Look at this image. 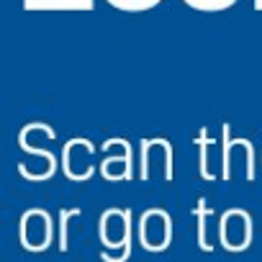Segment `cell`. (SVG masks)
I'll list each match as a JSON object with an SVG mask.
<instances>
[{
    "label": "cell",
    "mask_w": 262,
    "mask_h": 262,
    "mask_svg": "<svg viewBox=\"0 0 262 262\" xmlns=\"http://www.w3.org/2000/svg\"><path fill=\"white\" fill-rule=\"evenodd\" d=\"M155 160L162 162V175L170 183L175 178V162H172V142L165 137H152V139H142L139 142V180H149L152 178V165Z\"/></svg>",
    "instance_id": "3"
},
{
    "label": "cell",
    "mask_w": 262,
    "mask_h": 262,
    "mask_svg": "<svg viewBox=\"0 0 262 262\" xmlns=\"http://www.w3.org/2000/svg\"><path fill=\"white\" fill-rule=\"evenodd\" d=\"M29 11H93L95 0H26Z\"/></svg>",
    "instance_id": "4"
},
{
    "label": "cell",
    "mask_w": 262,
    "mask_h": 262,
    "mask_svg": "<svg viewBox=\"0 0 262 262\" xmlns=\"http://www.w3.org/2000/svg\"><path fill=\"white\" fill-rule=\"evenodd\" d=\"M239 3V0H208L206 6V13H221V11H229Z\"/></svg>",
    "instance_id": "7"
},
{
    "label": "cell",
    "mask_w": 262,
    "mask_h": 262,
    "mask_svg": "<svg viewBox=\"0 0 262 262\" xmlns=\"http://www.w3.org/2000/svg\"><path fill=\"white\" fill-rule=\"evenodd\" d=\"M259 167H262V162H259Z\"/></svg>",
    "instance_id": "9"
},
{
    "label": "cell",
    "mask_w": 262,
    "mask_h": 262,
    "mask_svg": "<svg viewBox=\"0 0 262 262\" xmlns=\"http://www.w3.org/2000/svg\"><path fill=\"white\" fill-rule=\"evenodd\" d=\"M100 152L108 157L98 165V172L108 183H126L134 178V147L123 137H111L100 144Z\"/></svg>",
    "instance_id": "1"
},
{
    "label": "cell",
    "mask_w": 262,
    "mask_h": 262,
    "mask_svg": "<svg viewBox=\"0 0 262 262\" xmlns=\"http://www.w3.org/2000/svg\"><path fill=\"white\" fill-rule=\"evenodd\" d=\"M105 3L121 13H147V11H155L157 6H162L165 0H105Z\"/></svg>",
    "instance_id": "6"
},
{
    "label": "cell",
    "mask_w": 262,
    "mask_h": 262,
    "mask_svg": "<svg viewBox=\"0 0 262 262\" xmlns=\"http://www.w3.org/2000/svg\"><path fill=\"white\" fill-rule=\"evenodd\" d=\"M252 8H254L257 13H262V0H252Z\"/></svg>",
    "instance_id": "8"
},
{
    "label": "cell",
    "mask_w": 262,
    "mask_h": 262,
    "mask_svg": "<svg viewBox=\"0 0 262 262\" xmlns=\"http://www.w3.org/2000/svg\"><path fill=\"white\" fill-rule=\"evenodd\" d=\"M216 144H219V142H213V139L208 137V131L201 128V134H198V152H201V155H198V162H201V165H198V172H201V178L208 180V183H213V180L219 178V175L211 170V167H213V165H211V149H213Z\"/></svg>",
    "instance_id": "5"
},
{
    "label": "cell",
    "mask_w": 262,
    "mask_h": 262,
    "mask_svg": "<svg viewBox=\"0 0 262 262\" xmlns=\"http://www.w3.org/2000/svg\"><path fill=\"white\" fill-rule=\"evenodd\" d=\"M98 155V147L90 139H70L62 149V172L72 183H88L95 178L98 165H93V157Z\"/></svg>",
    "instance_id": "2"
}]
</instances>
